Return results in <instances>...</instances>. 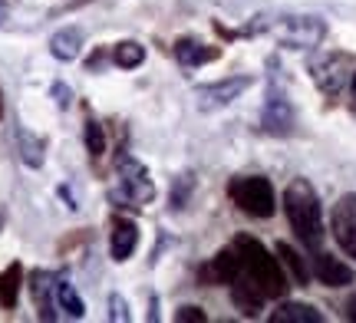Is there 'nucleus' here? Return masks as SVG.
Listing matches in <instances>:
<instances>
[{
	"label": "nucleus",
	"instance_id": "1",
	"mask_svg": "<svg viewBox=\"0 0 356 323\" xmlns=\"http://www.w3.org/2000/svg\"><path fill=\"white\" fill-rule=\"evenodd\" d=\"M231 245L238 247V258H241V277H248L251 284L270 300H280L287 294V274H284V264L280 258H274L257 238L251 234H238Z\"/></svg>",
	"mask_w": 356,
	"mask_h": 323
},
{
	"label": "nucleus",
	"instance_id": "2",
	"mask_svg": "<svg viewBox=\"0 0 356 323\" xmlns=\"http://www.w3.org/2000/svg\"><path fill=\"white\" fill-rule=\"evenodd\" d=\"M284 215L291 221L293 234L300 238V245L320 247V241H323V208H320L317 192L307 179H293L284 188Z\"/></svg>",
	"mask_w": 356,
	"mask_h": 323
},
{
	"label": "nucleus",
	"instance_id": "3",
	"mask_svg": "<svg viewBox=\"0 0 356 323\" xmlns=\"http://www.w3.org/2000/svg\"><path fill=\"white\" fill-rule=\"evenodd\" d=\"M244 33H270L280 47L291 50H314L327 37V24L320 17H307V13H287V17H254Z\"/></svg>",
	"mask_w": 356,
	"mask_h": 323
},
{
	"label": "nucleus",
	"instance_id": "4",
	"mask_svg": "<svg viewBox=\"0 0 356 323\" xmlns=\"http://www.w3.org/2000/svg\"><path fill=\"white\" fill-rule=\"evenodd\" d=\"M228 198L251 218H270L277 211L274 185L264 175H238L228 181Z\"/></svg>",
	"mask_w": 356,
	"mask_h": 323
},
{
	"label": "nucleus",
	"instance_id": "5",
	"mask_svg": "<svg viewBox=\"0 0 356 323\" xmlns=\"http://www.w3.org/2000/svg\"><path fill=\"white\" fill-rule=\"evenodd\" d=\"M307 69L317 83V90L323 96H330V99H337L353 79V60L346 53H320L307 63Z\"/></svg>",
	"mask_w": 356,
	"mask_h": 323
},
{
	"label": "nucleus",
	"instance_id": "6",
	"mask_svg": "<svg viewBox=\"0 0 356 323\" xmlns=\"http://www.w3.org/2000/svg\"><path fill=\"white\" fill-rule=\"evenodd\" d=\"M115 198H126L136 208L149 205L155 198V181L149 175V168L129 156L119 158V192H115Z\"/></svg>",
	"mask_w": 356,
	"mask_h": 323
},
{
	"label": "nucleus",
	"instance_id": "7",
	"mask_svg": "<svg viewBox=\"0 0 356 323\" xmlns=\"http://www.w3.org/2000/svg\"><path fill=\"white\" fill-rule=\"evenodd\" d=\"M254 86L251 76H231V79H218V83H208V86H198L195 90V106L202 113H215V109H225L234 99H241V92H248Z\"/></svg>",
	"mask_w": 356,
	"mask_h": 323
},
{
	"label": "nucleus",
	"instance_id": "8",
	"mask_svg": "<svg viewBox=\"0 0 356 323\" xmlns=\"http://www.w3.org/2000/svg\"><path fill=\"white\" fill-rule=\"evenodd\" d=\"M293 122H297V116H293L291 99L274 86V90L267 92L264 109H261V129H264L267 135H291Z\"/></svg>",
	"mask_w": 356,
	"mask_h": 323
},
{
	"label": "nucleus",
	"instance_id": "9",
	"mask_svg": "<svg viewBox=\"0 0 356 323\" xmlns=\"http://www.w3.org/2000/svg\"><path fill=\"white\" fill-rule=\"evenodd\" d=\"M238 277H241V258H238V247L234 245L221 247L215 258L198 271V281L208 287H231Z\"/></svg>",
	"mask_w": 356,
	"mask_h": 323
},
{
	"label": "nucleus",
	"instance_id": "10",
	"mask_svg": "<svg viewBox=\"0 0 356 323\" xmlns=\"http://www.w3.org/2000/svg\"><path fill=\"white\" fill-rule=\"evenodd\" d=\"M330 228H333L337 245L356 260V194H343V198L333 205Z\"/></svg>",
	"mask_w": 356,
	"mask_h": 323
},
{
	"label": "nucleus",
	"instance_id": "11",
	"mask_svg": "<svg viewBox=\"0 0 356 323\" xmlns=\"http://www.w3.org/2000/svg\"><path fill=\"white\" fill-rule=\"evenodd\" d=\"M139 247V224L126 215H113L109 221V254L113 260H129Z\"/></svg>",
	"mask_w": 356,
	"mask_h": 323
},
{
	"label": "nucleus",
	"instance_id": "12",
	"mask_svg": "<svg viewBox=\"0 0 356 323\" xmlns=\"http://www.w3.org/2000/svg\"><path fill=\"white\" fill-rule=\"evenodd\" d=\"M314 274H317V281L323 287H350L356 277L350 264H343V260L333 258V254H323V251L314 254Z\"/></svg>",
	"mask_w": 356,
	"mask_h": 323
},
{
	"label": "nucleus",
	"instance_id": "13",
	"mask_svg": "<svg viewBox=\"0 0 356 323\" xmlns=\"http://www.w3.org/2000/svg\"><path fill=\"white\" fill-rule=\"evenodd\" d=\"M218 56H221V50H218V47H208V43H202V40H195V37L175 40V60H178L181 66L215 63Z\"/></svg>",
	"mask_w": 356,
	"mask_h": 323
},
{
	"label": "nucleus",
	"instance_id": "14",
	"mask_svg": "<svg viewBox=\"0 0 356 323\" xmlns=\"http://www.w3.org/2000/svg\"><path fill=\"white\" fill-rule=\"evenodd\" d=\"M30 294H33V304H37V317L40 320H56L53 313V304H56V294H53V277L47 271H33L30 274Z\"/></svg>",
	"mask_w": 356,
	"mask_h": 323
},
{
	"label": "nucleus",
	"instance_id": "15",
	"mask_svg": "<svg viewBox=\"0 0 356 323\" xmlns=\"http://www.w3.org/2000/svg\"><path fill=\"white\" fill-rule=\"evenodd\" d=\"M79 50H83V30H76V26H63L50 37V53L60 63H73Z\"/></svg>",
	"mask_w": 356,
	"mask_h": 323
},
{
	"label": "nucleus",
	"instance_id": "16",
	"mask_svg": "<svg viewBox=\"0 0 356 323\" xmlns=\"http://www.w3.org/2000/svg\"><path fill=\"white\" fill-rule=\"evenodd\" d=\"M231 300H234V307H238L244 317H257L267 297L251 284V281H248V277H238V281L231 284Z\"/></svg>",
	"mask_w": 356,
	"mask_h": 323
},
{
	"label": "nucleus",
	"instance_id": "17",
	"mask_svg": "<svg viewBox=\"0 0 356 323\" xmlns=\"http://www.w3.org/2000/svg\"><path fill=\"white\" fill-rule=\"evenodd\" d=\"M270 323H323V313L310 304H300V300H284L270 313Z\"/></svg>",
	"mask_w": 356,
	"mask_h": 323
},
{
	"label": "nucleus",
	"instance_id": "18",
	"mask_svg": "<svg viewBox=\"0 0 356 323\" xmlns=\"http://www.w3.org/2000/svg\"><path fill=\"white\" fill-rule=\"evenodd\" d=\"M20 284H24V267L13 260L0 271V307L3 310H13L17 300H20Z\"/></svg>",
	"mask_w": 356,
	"mask_h": 323
},
{
	"label": "nucleus",
	"instance_id": "19",
	"mask_svg": "<svg viewBox=\"0 0 356 323\" xmlns=\"http://www.w3.org/2000/svg\"><path fill=\"white\" fill-rule=\"evenodd\" d=\"M53 294H56V307H60L66 317L79 320V317L86 313V304H83V297H79L76 290H73V284H70V281L56 277V281H53Z\"/></svg>",
	"mask_w": 356,
	"mask_h": 323
},
{
	"label": "nucleus",
	"instance_id": "20",
	"mask_svg": "<svg viewBox=\"0 0 356 323\" xmlns=\"http://www.w3.org/2000/svg\"><path fill=\"white\" fill-rule=\"evenodd\" d=\"M17 149H20V158H24V165L30 168H40L43 165V152H47V142L40 139V135H33L30 129H17Z\"/></svg>",
	"mask_w": 356,
	"mask_h": 323
},
{
	"label": "nucleus",
	"instance_id": "21",
	"mask_svg": "<svg viewBox=\"0 0 356 323\" xmlns=\"http://www.w3.org/2000/svg\"><path fill=\"white\" fill-rule=\"evenodd\" d=\"M113 63L122 66V69H136V66L145 63V47L136 43V40H122L113 47Z\"/></svg>",
	"mask_w": 356,
	"mask_h": 323
},
{
	"label": "nucleus",
	"instance_id": "22",
	"mask_svg": "<svg viewBox=\"0 0 356 323\" xmlns=\"http://www.w3.org/2000/svg\"><path fill=\"white\" fill-rule=\"evenodd\" d=\"M277 258H280V264H284V267L293 274V281L304 287L310 274H307V267H304V260H300V254H297L291 245H284V241H280V245H277Z\"/></svg>",
	"mask_w": 356,
	"mask_h": 323
},
{
	"label": "nucleus",
	"instance_id": "23",
	"mask_svg": "<svg viewBox=\"0 0 356 323\" xmlns=\"http://www.w3.org/2000/svg\"><path fill=\"white\" fill-rule=\"evenodd\" d=\"M86 152L89 158H99L106 152V129L96 119H86Z\"/></svg>",
	"mask_w": 356,
	"mask_h": 323
},
{
	"label": "nucleus",
	"instance_id": "24",
	"mask_svg": "<svg viewBox=\"0 0 356 323\" xmlns=\"http://www.w3.org/2000/svg\"><path fill=\"white\" fill-rule=\"evenodd\" d=\"M191 188V175H181L175 181V188H172V208H185V194Z\"/></svg>",
	"mask_w": 356,
	"mask_h": 323
},
{
	"label": "nucleus",
	"instance_id": "25",
	"mask_svg": "<svg viewBox=\"0 0 356 323\" xmlns=\"http://www.w3.org/2000/svg\"><path fill=\"white\" fill-rule=\"evenodd\" d=\"M175 320H181V323H202L204 320V310H202V307H195V304H185V307H178V310H175Z\"/></svg>",
	"mask_w": 356,
	"mask_h": 323
},
{
	"label": "nucleus",
	"instance_id": "26",
	"mask_svg": "<svg viewBox=\"0 0 356 323\" xmlns=\"http://www.w3.org/2000/svg\"><path fill=\"white\" fill-rule=\"evenodd\" d=\"M109 320H129V304L119 294L109 297Z\"/></svg>",
	"mask_w": 356,
	"mask_h": 323
},
{
	"label": "nucleus",
	"instance_id": "27",
	"mask_svg": "<svg viewBox=\"0 0 356 323\" xmlns=\"http://www.w3.org/2000/svg\"><path fill=\"white\" fill-rule=\"evenodd\" d=\"M53 96H56V106H60V109H66V106H70V99H73V92L66 90L63 83H53Z\"/></svg>",
	"mask_w": 356,
	"mask_h": 323
},
{
	"label": "nucleus",
	"instance_id": "28",
	"mask_svg": "<svg viewBox=\"0 0 356 323\" xmlns=\"http://www.w3.org/2000/svg\"><path fill=\"white\" fill-rule=\"evenodd\" d=\"M102 63H106V53H92V56H89V73H96V69H102Z\"/></svg>",
	"mask_w": 356,
	"mask_h": 323
},
{
	"label": "nucleus",
	"instance_id": "29",
	"mask_svg": "<svg viewBox=\"0 0 356 323\" xmlns=\"http://www.w3.org/2000/svg\"><path fill=\"white\" fill-rule=\"evenodd\" d=\"M343 313L350 317V320H356V294L350 300H346V307H343Z\"/></svg>",
	"mask_w": 356,
	"mask_h": 323
},
{
	"label": "nucleus",
	"instance_id": "30",
	"mask_svg": "<svg viewBox=\"0 0 356 323\" xmlns=\"http://www.w3.org/2000/svg\"><path fill=\"white\" fill-rule=\"evenodd\" d=\"M350 109H353V116H356V73L350 79Z\"/></svg>",
	"mask_w": 356,
	"mask_h": 323
},
{
	"label": "nucleus",
	"instance_id": "31",
	"mask_svg": "<svg viewBox=\"0 0 356 323\" xmlns=\"http://www.w3.org/2000/svg\"><path fill=\"white\" fill-rule=\"evenodd\" d=\"M0 116H3V103H0Z\"/></svg>",
	"mask_w": 356,
	"mask_h": 323
},
{
	"label": "nucleus",
	"instance_id": "32",
	"mask_svg": "<svg viewBox=\"0 0 356 323\" xmlns=\"http://www.w3.org/2000/svg\"><path fill=\"white\" fill-rule=\"evenodd\" d=\"M0 228H3V215H0Z\"/></svg>",
	"mask_w": 356,
	"mask_h": 323
}]
</instances>
